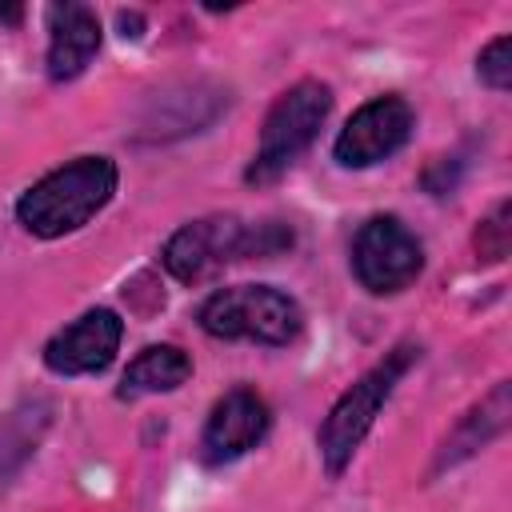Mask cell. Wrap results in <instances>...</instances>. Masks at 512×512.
Instances as JSON below:
<instances>
[{"label":"cell","instance_id":"cell-1","mask_svg":"<svg viewBox=\"0 0 512 512\" xmlns=\"http://www.w3.org/2000/svg\"><path fill=\"white\" fill-rule=\"evenodd\" d=\"M112 192H116V164L108 156H80L36 180L20 196L16 216L32 236L56 240L84 228L112 200Z\"/></svg>","mask_w":512,"mask_h":512},{"label":"cell","instance_id":"cell-2","mask_svg":"<svg viewBox=\"0 0 512 512\" xmlns=\"http://www.w3.org/2000/svg\"><path fill=\"white\" fill-rule=\"evenodd\" d=\"M292 244V232H284L280 224H260L248 228L236 216H204L192 220L184 228H176L164 244V268L184 280L196 284L204 276H212L216 268L244 260V256H272L280 248Z\"/></svg>","mask_w":512,"mask_h":512},{"label":"cell","instance_id":"cell-3","mask_svg":"<svg viewBox=\"0 0 512 512\" xmlns=\"http://www.w3.org/2000/svg\"><path fill=\"white\" fill-rule=\"evenodd\" d=\"M416 360H420V348H416V344H396L380 364H372V368L332 404V412L324 416L320 436H316L320 460H324V468H328L332 476H340V472L352 464L360 440H364L368 428L376 424V412L384 408V400L392 396V388L404 380V372H408Z\"/></svg>","mask_w":512,"mask_h":512},{"label":"cell","instance_id":"cell-4","mask_svg":"<svg viewBox=\"0 0 512 512\" xmlns=\"http://www.w3.org/2000/svg\"><path fill=\"white\" fill-rule=\"evenodd\" d=\"M200 328L216 340L292 344L304 328V312L288 292L272 284H236L212 292L200 304Z\"/></svg>","mask_w":512,"mask_h":512},{"label":"cell","instance_id":"cell-5","mask_svg":"<svg viewBox=\"0 0 512 512\" xmlns=\"http://www.w3.org/2000/svg\"><path fill=\"white\" fill-rule=\"evenodd\" d=\"M328 112H332V88L328 84H320V80L292 84L264 116L256 156H252V164L244 172L248 184H268L280 172H288L300 160V152L316 140V132L328 120Z\"/></svg>","mask_w":512,"mask_h":512},{"label":"cell","instance_id":"cell-6","mask_svg":"<svg viewBox=\"0 0 512 512\" xmlns=\"http://www.w3.org/2000/svg\"><path fill=\"white\" fill-rule=\"evenodd\" d=\"M420 268H424V248L404 220L372 216L368 224H360L352 240V272L368 292L376 296L400 292L420 276Z\"/></svg>","mask_w":512,"mask_h":512},{"label":"cell","instance_id":"cell-7","mask_svg":"<svg viewBox=\"0 0 512 512\" xmlns=\"http://www.w3.org/2000/svg\"><path fill=\"white\" fill-rule=\"evenodd\" d=\"M412 136V108L404 96H376L360 104L340 128L332 152L344 168H372L396 156Z\"/></svg>","mask_w":512,"mask_h":512},{"label":"cell","instance_id":"cell-8","mask_svg":"<svg viewBox=\"0 0 512 512\" xmlns=\"http://www.w3.org/2000/svg\"><path fill=\"white\" fill-rule=\"evenodd\" d=\"M268 404L260 392L252 388H232L212 404V416L200 432V460L220 468L240 460L244 452H252L264 436H268Z\"/></svg>","mask_w":512,"mask_h":512},{"label":"cell","instance_id":"cell-9","mask_svg":"<svg viewBox=\"0 0 512 512\" xmlns=\"http://www.w3.org/2000/svg\"><path fill=\"white\" fill-rule=\"evenodd\" d=\"M124 324L112 308H92L80 320H72L68 328H60L48 344H44V364L56 376H92L104 372L120 348Z\"/></svg>","mask_w":512,"mask_h":512},{"label":"cell","instance_id":"cell-10","mask_svg":"<svg viewBox=\"0 0 512 512\" xmlns=\"http://www.w3.org/2000/svg\"><path fill=\"white\" fill-rule=\"evenodd\" d=\"M100 52V20L84 4L48 8V76L56 84L76 80Z\"/></svg>","mask_w":512,"mask_h":512},{"label":"cell","instance_id":"cell-11","mask_svg":"<svg viewBox=\"0 0 512 512\" xmlns=\"http://www.w3.org/2000/svg\"><path fill=\"white\" fill-rule=\"evenodd\" d=\"M508 408H512V400H508V384L500 380L460 424H456V432L444 440V448H440V460H436V468H452V464H460L464 456H472L476 448H484L492 436H500L504 432V424H508Z\"/></svg>","mask_w":512,"mask_h":512},{"label":"cell","instance_id":"cell-12","mask_svg":"<svg viewBox=\"0 0 512 512\" xmlns=\"http://www.w3.org/2000/svg\"><path fill=\"white\" fill-rule=\"evenodd\" d=\"M188 376H192V360H188L184 348H176V344H152V348H144L128 364L124 384H120V396L132 400V396H148V392H172Z\"/></svg>","mask_w":512,"mask_h":512},{"label":"cell","instance_id":"cell-13","mask_svg":"<svg viewBox=\"0 0 512 512\" xmlns=\"http://www.w3.org/2000/svg\"><path fill=\"white\" fill-rule=\"evenodd\" d=\"M508 240H512V224H508V200H500L492 208V216L480 220L476 228V252L484 260H504L508 256Z\"/></svg>","mask_w":512,"mask_h":512},{"label":"cell","instance_id":"cell-14","mask_svg":"<svg viewBox=\"0 0 512 512\" xmlns=\"http://www.w3.org/2000/svg\"><path fill=\"white\" fill-rule=\"evenodd\" d=\"M480 80L496 92H508L512 88V40L508 36H496L484 52H480V64H476Z\"/></svg>","mask_w":512,"mask_h":512}]
</instances>
